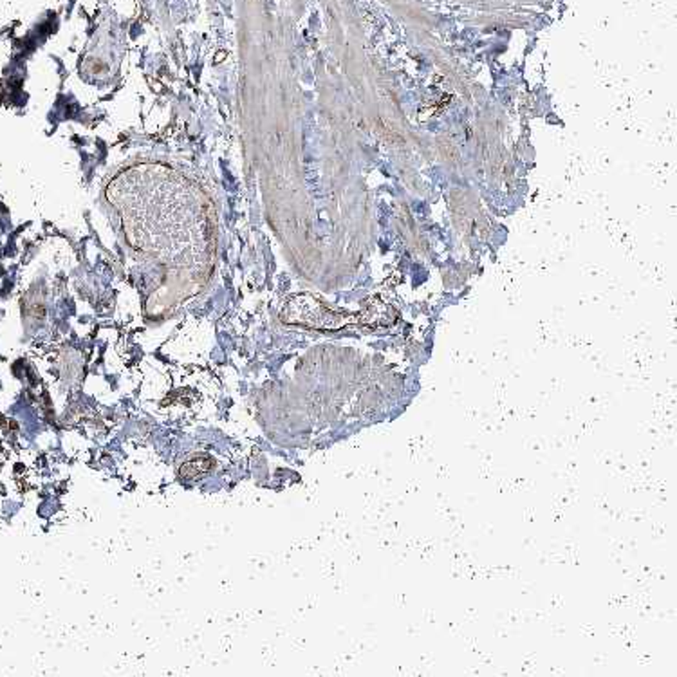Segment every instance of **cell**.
<instances>
[{"instance_id":"6da1fadb","label":"cell","mask_w":677,"mask_h":677,"mask_svg":"<svg viewBox=\"0 0 677 677\" xmlns=\"http://www.w3.org/2000/svg\"><path fill=\"white\" fill-rule=\"evenodd\" d=\"M282 320L309 329H320V331H334V329L345 327L347 323L352 322L347 313L332 311L327 305H323L320 300L309 295L291 298L282 309Z\"/></svg>"},{"instance_id":"7a4b0ae2","label":"cell","mask_w":677,"mask_h":677,"mask_svg":"<svg viewBox=\"0 0 677 677\" xmlns=\"http://www.w3.org/2000/svg\"><path fill=\"white\" fill-rule=\"evenodd\" d=\"M363 320L370 327H388L396 320V314L387 304H383L379 300H374V304L365 309Z\"/></svg>"},{"instance_id":"3957f363","label":"cell","mask_w":677,"mask_h":677,"mask_svg":"<svg viewBox=\"0 0 677 677\" xmlns=\"http://www.w3.org/2000/svg\"><path fill=\"white\" fill-rule=\"evenodd\" d=\"M212 466H213V461L210 459V457L199 455L195 457V459H190V461H186L185 464L181 466L179 473L181 477H185V479H199L201 475L208 473V471L212 470Z\"/></svg>"}]
</instances>
